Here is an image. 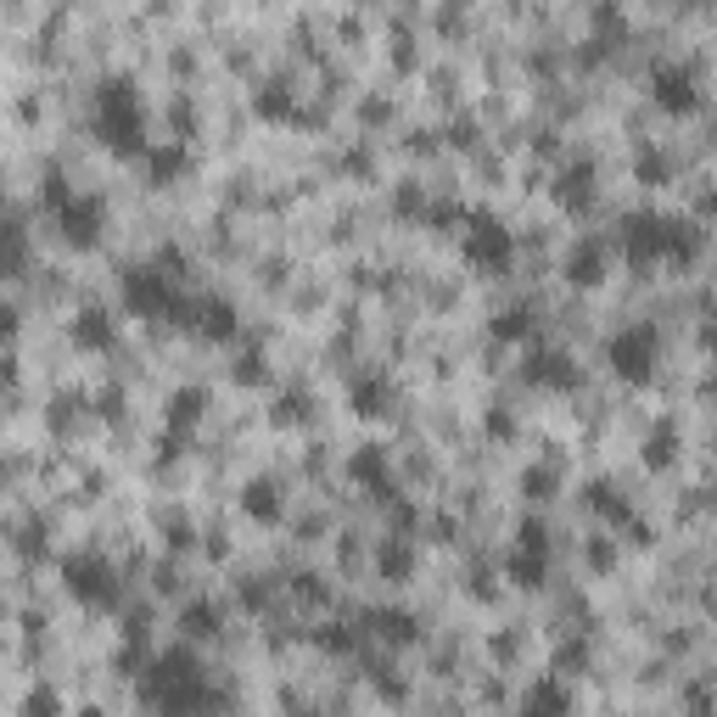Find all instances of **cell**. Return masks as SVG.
Wrapping results in <instances>:
<instances>
[{
    "mask_svg": "<svg viewBox=\"0 0 717 717\" xmlns=\"http://www.w3.org/2000/svg\"><path fill=\"white\" fill-rule=\"evenodd\" d=\"M140 695H147L163 717H208L219 711V689L208 678V667L197 661L191 645H175L163 656H152L147 678H140Z\"/></svg>",
    "mask_w": 717,
    "mask_h": 717,
    "instance_id": "obj_1",
    "label": "cell"
},
{
    "mask_svg": "<svg viewBox=\"0 0 717 717\" xmlns=\"http://www.w3.org/2000/svg\"><path fill=\"white\" fill-rule=\"evenodd\" d=\"M706 247V230L695 219H673V213H656V208H639L623 219V258L634 269H650V263H695Z\"/></svg>",
    "mask_w": 717,
    "mask_h": 717,
    "instance_id": "obj_2",
    "label": "cell"
},
{
    "mask_svg": "<svg viewBox=\"0 0 717 717\" xmlns=\"http://www.w3.org/2000/svg\"><path fill=\"white\" fill-rule=\"evenodd\" d=\"M90 123L101 135V147L118 158H147L152 140H147V107H140V90L129 73H107L90 90Z\"/></svg>",
    "mask_w": 717,
    "mask_h": 717,
    "instance_id": "obj_3",
    "label": "cell"
},
{
    "mask_svg": "<svg viewBox=\"0 0 717 717\" xmlns=\"http://www.w3.org/2000/svg\"><path fill=\"white\" fill-rule=\"evenodd\" d=\"M40 202H46V213H51V225H57V236H62L68 247H96V241H101V225H107V208H101V197H90V191H73L62 175H46V186H40Z\"/></svg>",
    "mask_w": 717,
    "mask_h": 717,
    "instance_id": "obj_4",
    "label": "cell"
},
{
    "mask_svg": "<svg viewBox=\"0 0 717 717\" xmlns=\"http://www.w3.org/2000/svg\"><path fill=\"white\" fill-rule=\"evenodd\" d=\"M123 309L140 315V320H175V326H186L191 298H180V286H175L169 269L135 263V269H123Z\"/></svg>",
    "mask_w": 717,
    "mask_h": 717,
    "instance_id": "obj_5",
    "label": "cell"
},
{
    "mask_svg": "<svg viewBox=\"0 0 717 717\" xmlns=\"http://www.w3.org/2000/svg\"><path fill=\"white\" fill-rule=\"evenodd\" d=\"M460 252H466V263H471L477 275H510V263H516V230H510L499 213L471 208V213H466Z\"/></svg>",
    "mask_w": 717,
    "mask_h": 717,
    "instance_id": "obj_6",
    "label": "cell"
},
{
    "mask_svg": "<svg viewBox=\"0 0 717 717\" xmlns=\"http://www.w3.org/2000/svg\"><path fill=\"white\" fill-rule=\"evenodd\" d=\"M62 584H68V595H73L79 606H90V611H118V606H123V584H118V571H112L107 555H90V549L62 555Z\"/></svg>",
    "mask_w": 717,
    "mask_h": 717,
    "instance_id": "obj_7",
    "label": "cell"
},
{
    "mask_svg": "<svg viewBox=\"0 0 717 717\" xmlns=\"http://www.w3.org/2000/svg\"><path fill=\"white\" fill-rule=\"evenodd\" d=\"M606 359H611V376L628 381V387H650L656 370H661V331L650 320L639 326H623L611 342H606Z\"/></svg>",
    "mask_w": 717,
    "mask_h": 717,
    "instance_id": "obj_8",
    "label": "cell"
},
{
    "mask_svg": "<svg viewBox=\"0 0 717 717\" xmlns=\"http://www.w3.org/2000/svg\"><path fill=\"white\" fill-rule=\"evenodd\" d=\"M505 578L516 584V589H544V578H549V527L544 521H521V532H516V549L505 555Z\"/></svg>",
    "mask_w": 717,
    "mask_h": 717,
    "instance_id": "obj_9",
    "label": "cell"
},
{
    "mask_svg": "<svg viewBox=\"0 0 717 717\" xmlns=\"http://www.w3.org/2000/svg\"><path fill=\"white\" fill-rule=\"evenodd\" d=\"M650 101H656L661 112L684 118V112H700L706 90H700V79H695L689 62H656V68H650Z\"/></svg>",
    "mask_w": 717,
    "mask_h": 717,
    "instance_id": "obj_10",
    "label": "cell"
},
{
    "mask_svg": "<svg viewBox=\"0 0 717 717\" xmlns=\"http://www.w3.org/2000/svg\"><path fill=\"white\" fill-rule=\"evenodd\" d=\"M521 381L538 387V392H578L584 387V370L566 348H527V365H521Z\"/></svg>",
    "mask_w": 717,
    "mask_h": 717,
    "instance_id": "obj_11",
    "label": "cell"
},
{
    "mask_svg": "<svg viewBox=\"0 0 717 717\" xmlns=\"http://www.w3.org/2000/svg\"><path fill=\"white\" fill-rule=\"evenodd\" d=\"M359 628H365V639H381L387 650H404L420 639V617L404 606H370V611H359Z\"/></svg>",
    "mask_w": 717,
    "mask_h": 717,
    "instance_id": "obj_12",
    "label": "cell"
},
{
    "mask_svg": "<svg viewBox=\"0 0 717 717\" xmlns=\"http://www.w3.org/2000/svg\"><path fill=\"white\" fill-rule=\"evenodd\" d=\"M186 331H191V337H202V342H230V337L241 331L236 303H230V298H191V309H186Z\"/></svg>",
    "mask_w": 717,
    "mask_h": 717,
    "instance_id": "obj_13",
    "label": "cell"
},
{
    "mask_svg": "<svg viewBox=\"0 0 717 717\" xmlns=\"http://www.w3.org/2000/svg\"><path fill=\"white\" fill-rule=\"evenodd\" d=\"M348 477H353L370 499H392V460H387V449H381V444L353 449V455H348Z\"/></svg>",
    "mask_w": 717,
    "mask_h": 717,
    "instance_id": "obj_14",
    "label": "cell"
},
{
    "mask_svg": "<svg viewBox=\"0 0 717 717\" xmlns=\"http://www.w3.org/2000/svg\"><path fill=\"white\" fill-rule=\"evenodd\" d=\"M348 409H353L359 420L392 415V381H387L381 370H359V376L348 381Z\"/></svg>",
    "mask_w": 717,
    "mask_h": 717,
    "instance_id": "obj_15",
    "label": "cell"
},
{
    "mask_svg": "<svg viewBox=\"0 0 717 717\" xmlns=\"http://www.w3.org/2000/svg\"><path fill=\"white\" fill-rule=\"evenodd\" d=\"M549 197L566 208V213H584L589 202H595V163L589 158H578V163H566L555 180H549Z\"/></svg>",
    "mask_w": 717,
    "mask_h": 717,
    "instance_id": "obj_16",
    "label": "cell"
},
{
    "mask_svg": "<svg viewBox=\"0 0 717 717\" xmlns=\"http://www.w3.org/2000/svg\"><path fill=\"white\" fill-rule=\"evenodd\" d=\"M584 505L606 521V527H617V532H628L639 516H634V505H628V494H617V482H606V477H595V482H584Z\"/></svg>",
    "mask_w": 717,
    "mask_h": 717,
    "instance_id": "obj_17",
    "label": "cell"
},
{
    "mask_svg": "<svg viewBox=\"0 0 717 717\" xmlns=\"http://www.w3.org/2000/svg\"><path fill=\"white\" fill-rule=\"evenodd\" d=\"M68 337H73V348H84V353H107L112 342H118V320L107 315V309H79L73 315V326H68Z\"/></svg>",
    "mask_w": 717,
    "mask_h": 717,
    "instance_id": "obj_18",
    "label": "cell"
},
{
    "mask_svg": "<svg viewBox=\"0 0 717 717\" xmlns=\"http://www.w3.org/2000/svg\"><path fill=\"white\" fill-rule=\"evenodd\" d=\"M521 717H571V689L560 673H544L527 695H521Z\"/></svg>",
    "mask_w": 717,
    "mask_h": 717,
    "instance_id": "obj_19",
    "label": "cell"
},
{
    "mask_svg": "<svg viewBox=\"0 0 717 717\" xmlns=\"http://www.w3.org/2000/svg\"><path fill=\"white\" fill-rule=\"evenodd\" d=\"M241 516H247V521H258V527H269V521H280V516H286V499H280V482H269V477H252V482L241 488Z\"/></svg>",
    "mask_w": 717,
    "mask_h": 717,
    "instance_id": "obj_20",
    "label": "cell"
},
{
    "mask_svg": "<svg viewBox=\"0 0 717 717\" xmlns=\"http://www.w3.org/2000/svg\"><path fill=\"white\" fill-rule=\"evenodd\" d=\"M180 634L197 639V645H202V639H219V634H225V606H219V600H186V606H180Z\"/></svg>",
    "mask_w": 717,
    "mask_h": 717,
    "instance_id": "obj_21",
    "label": "cell"
},
{
    "mask_svg": "<svg viewBox=\"0 0 717 717\" xmlns=\"http://www.w3.org/2000/svg\"><path fill=\"white\" fill-rule=\"evenodd\" d=\"M566 280H571V286H600V280H606V247H600L595 236L566 252Z\"/></svg>",
    "mask_w": 717,
    "mask_h": 717,
    "instance_id": "obj_22",
    "label": "cell"
},
{
    "mask_svg": "<svg viewBox=\"0 0 717 717\" xmlns=\"http://www.w3.org/2000/svg\"><path fill=\"white\" fill-rule=\"evenodd\" d=\"M186 163H191V158H186L180 140H158V147L147 152V180H152V186H175V180L186 175Z\"/></svg>",
    "mask_w": 717,
    "mask_h": 717,
    "instance_id": "obj_23",
    "label": "cell"
},
{
    "mask_svg": "<svg viewBox=\"0 0 717 717\" xmlns=\"http://www.w3.org/2000/svg\"><path fill=\"white\" fill-rule=\"evenodd\" d=\"M202 415H208V387H175L169 392V409H163L169 426H180V432H186V426H197Z\"/></svg>",
    "mask_w": 717,
    "mask_h": 717,
    "instance_id": "obj_24",
    "label": "cell"
},
{
    "mask_svg": "<svg viewBox=\"0 0 717 717\" xmlns=\"http://www.w3.org/2000/svg\"><path fill=\"white\" fill-rule=\"evenodd\" d=\"M678 444H684L678 426H673V420H656L650 438H645V466H650V471H667V466L678 460Z\"/></svg>",
    "mask_w": 717,
    "mask_h": 717,
    "instance_id": "obj_25",
    "label": "cell"
},
{
    "mask_svg": "<svg viewBox=\"0 0 717 717\" xmlns=\"http://www.w3.org/2000/svg\"><path fill=\"white\" fill-rule=\"evenodd\" d=\"M494 342H527L532 331H538V315H532V303H510L505 315H494Z\"/></svg>",
    "mask_w": 717,
    "mask_h": 717,
    "instance_id": "obj_26",
    "label": "cell"
},
{
    "mask_svg": "<svg viewBox=\"0 0 717 717\" xmlns=\"http://www.w3.org/2000/svg\"><path fill=\"white\" fill-rule=\"evenodd\" d=\"M315 645L331 650V656H353L365 645V628L359 623H326V628H315Z\"/></svg>",
    "mask_w": 717,
    "mask_h": 717,
    "instance_id": "obj_27",
    "label": "cell"
},
{
    "mask_svg": "<svg viewBox=\"0 0 717 717\" xmlns=\"http://www.w3.org/2000/svg\"><path fill=\"white\" fill-rule=\"evenodd\" d=\"M634 180H639V186H667V180H673V158H667V152H656V147H639V158H634Z\"/></svg>",
    "mask_w": 717,
    "mask_h": 717,
    "instance_id": "obj_28",
    "label": "cell"
},
{
    "mask_svg": "<svg viewBox=\"0 0 717 717\" xmlns=\"http://www.w3.org/2000/svg\"><path fill=\"white\" fill-rule=\"evenodd\" d=\"M252 107H258L263 118H298V101H292V90H286V84H263V90L252 96Z\"/></svg>",
    "mask_w": 717,
    "mask_h": 717,
    "instance_id": "obj_29",
    "label": "cell"
},
{
    "mask_svg": "<svg viewBox=\"0 0 717 717\" xmlns=\"http://www.w3.org/2000/svg\"><path fill=\"white\" fill-rule=\"evenodd\" d=\"M230 381H236V387H263V381H269V359H263L258 348H247V353L230 365Z\"/></svg>",
    "mask_w": 717,
    "mask_h": 717,
    "instance_id": "obj_30",
    "label": "cell"
},
{
    "mask_svg": "<svg viewBox=\"0 0 717 717\" xmlns=\"http://www.w3.org/2000/svg\"><path fill=\"white\" fill-rule=\"evenodd\" d=\"M269 420H275V426H298V420H309V392H303V387L280 392V404L269 409Z\"/></svg>",
    "mask_w": 717,
    "mask_h": 717,
    "instance_id": "obj_31",
    "label": "cell"
},
{
    "mask_svg": "<svg viewBox=\"0 0 717 717\" xmlns=\"http://www.w3.org/2000/svg\"><path fill=\"white\" fill-rule=\"evenodd\" d=\"M684 717H717V695L706 678H689L684 684Z\"/></svg>",
    "mask_w": 717,
    "mask_h": 717,
    "instance_id": "obj_32",
    "label": "cell"
},
{
    "mask_svg": "<svg viewBox=\"0 0 717 717\" xmlns=\"http://www.w3.org/2000/svg\"><path fill=\"white\" fill-rule=\"evenodd\" d=\"M236 600H241V606H247V611L258 617V611H263V606L275 600V584H269V578H241V589H236Z\"/></svg>",
    "mask_w": 717,
    "mask_h": 717,
    "instance_id": "obj_33",
    "label": "cell"
},
{
    "mask_svg": "<svg viewBox=\"0 0 717 717\" xmlns=\"http://www.w3.org/2000/svg\"><path fill=\"white\" fill-rule=\"evenodd\" d=\"M589 667V639H566L555 650V673H584Z\"/></svg>",
    "mask_w": 717,
    "mask_h": 717,
    "instance_id": "obj_34",
    "label": "cell"
},
{
    "mask_svg": "<svg viewBox=\"0 0 717 717\" xmlns=\"http://www.w3.org/2000/svg\"><path fill=\"white\" fill-rule=\"evenodd\" d=\"M23 711H29V717H57V711H62V695H57L51 684H40V689H29Z\"/></svg>",
    "mask_w": 717,
    "mask_h": 717,
    "instance_id": "obj_35",
    "label": "cell"
},
{
    "mask_svg": "<svg viewBox=\"0 0 717 717\" xmlns=\"http://www.w3.org/2000/svg\"><path fill=\"white\" fill-rule=\"evenodd\" d=\"M409 566H415V555L404 549V538H392V544L381 549V571H387V578H409Z\"/></svg>",
    "mask_w": 717,
    "mask_h": 717,
    "instance_id": "obj_36",
    "label": "cell"
},
{
    "mask_svg": "<svg viewBox=\"0 0 717 717\" xmlns=\"http://www.w3.org/2000/svg\"><path fill=\"white\" fill-rule=\"evenodd\" d=\"M392 208H398L404 219H426V197H420V186H398V191H392Z\"/></svg>",
    "mask_w": 717,
    "mask_h": 717,
    "instance_id": "obj_37",
    "label": "cell"
},
{
    "mask_svg": "<svg viewBox=\"0 0 717 717\" xmlns=\"http://www.w3.org/2000/svg\"><path fill=\"white\" fill-rule=\"evenodd\" d=\"M521 488H527V499H549V494H555V466H544V471L532 466V471L521 477Z\"/></svg>",
    "mask_w": 717,
    "mask_h": 717,
    "instance_id": "obj_38",
    "label": "cell"
},
{
    "mask_svg": "<svg viewBox=\"0 0 717 717\" xmlns=\"http://www.w3.org/2000/svg\"><path fill=\"white\" fill-rule=\"evenodd\" d=\"M471 208H460V202H432V208H426V225H432V230H449L455 219H466Z\"/></svg>",
    "mask_w": 717,
    "mask_h": 717,
    "instance_id": "obj_39",
    "label": "cell"
},
{
    "mask_svg": "<svg viewBox=\"0 0 717 717\" xmlns=\"http://www.w3.org/2000/svg\"><path fill=\"white\" fill-rule=\"evenodd\" d=\"M292 595H298V600H315V606H320V600H331L326 578H315V571H303V578H292Z\"/></svg>",
    "mask_w": 717,
    "mask_h": 717,
    "instance_id": "obj_40",
    "label": "cell"
},
{
    "mask_svg": "<svg viewBox=\"0 0 717 717\" xmlns=\"http://www.w3.org/2000/svg\"><path fill=\"white\" fill-rule=\"evenodd\" d=\"M23 252H29L23 225H7V275H18V269H23Z\"/></svg>",
    "mask_w": 717,
    "mask_h": 717,
    "instance_id": "obj_41",
    "label": "cell"
},
{
    "mask_svg": "<svg viewBox=\"0 0 717 717\" xmlns=\"http://www.w3.org/2000/svg\"><path fill=\"white\" fill-rule=\"evenodd\" d=\"M584 555H589V566H595V571H611V566H617V544H611V538H589V549H584Z\"/></svg>",
    "mask_w": 717,
    "mask_h": 717,
    "instance_id": "obj_42",
    "label": "cell"
},
{
    "mask_svg": "<svg viewBox=\"0 0 717 717\" xmlns=\"http://www.w3.org/2000/svg\"><path fill=\"white\" fill-rule=\"evenodd\" d=\"M482 426H488V438H510V432H516V415H510V409H488Z\"/></svg>",
    "mask_w": 717,
    "mask_h": 717,
    "instance_id": "obj_43",
    "label": "cell"
},
{
    "mask_svg": "<svg viewBox=\"0 0 717 717\" xmlns=\"http://www.w3.org/2000/svg\"><path fill=\"white\" fill-rule=\"evenodd\" d=\"M449 140H455V147H477V123H471V118H460V123L449 129Z\"/></svg>",
    "mask_w": 717,
    "mask_h": 717,
    "instance_id": "obj_44",
    "label": "cell"
},
{
    "mask_svg": "<svg viewBox=\"0 0 717 717\" xmlns=\"http://www.w3.org/2000/svg\"><path fill=\"white\" fill-rule=\"evenodd\" d=\"M169 544H175V549H191V527H186V521H180V527H169Z\"/></svg>",
    "mask_w": 717,
    "mask_h": 717,
    "instance_id": "obj_45",
    "label": "cell"
},
{
    "mask_svg": "<svg viewBox=\"0 0 717 717\" xmlns=\"http://www.w3.org/2000/svg\"><path fill=\"white\" fill-rule=\"evenodd\" d=\"M700 348H717V315H711V320L700 326Z\"/></svg>",
    "mask_w": 717,
    "mask_h": 717,
    "instance_id": "obj_46",
    "label": "cell"
},
{
    "mask_svg": "<svg viewBox=\"0 0 717 717\" xmlns=\"http://www.w3.org/2000/svg\"><path fill=\"white\" fill-rule=\"evenodd\" d=\"M711 505H717V494H711Z\"/></svg>",
    "mask_w": 717,
    "mask_h": 717,
    "instance_id": "obj_47",
    "label": "cell"
},
{
    "mask_svg": "<svg viewBox=\"0 0 717 717\" xmlns=\"http://www.w3.org/2000/svg\"><path fill=\"white\" fill-rule=\"evenodd\" d=\"M711 140H717V135H711Z\"/></svg>",
    "mask_w": 717,
    "mask_h": 717,
    "instance_id": "obj_48",
    "label": "cell"
}]
</instances>
